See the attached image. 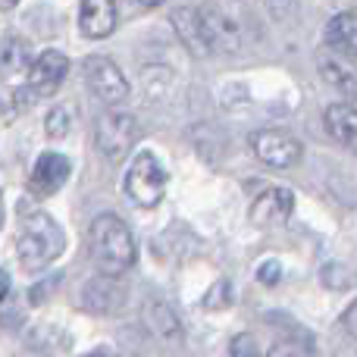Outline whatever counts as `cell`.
Here are the masks:
<instances>
[{"label": "cell", "mask_w": 357, "mask_h": 357, "mask_svg": "<svg viewBox=\"0 0 357 357\" xmlns=\"http://www.w3.org/2000/svg\"><path fill=\"white\" fill-rule=\"evenodd\" d=\"M88 251L100 276H116L135 264V238L116 213H100L88 229Z\"/></svg>", "instance_id": "cell-1"}, {"label": "cell", "mask_w": 357, "mask_h": 357, "mask_svg": "<svg viewBox=\"0 0 357 357\" xmlns=\"http://www.w3.org/2000/svg\"><path fill=\"white\" fill-rule=\"evenodd\" d=\"M66 248V235L56 226L54 216L47 213H31L29 220L22 222L16 238V257L22 264V270L38 273L44 266H50Z\"/></svg>", "instance_id": "cell-2"}, {"label": "cell", "mask_w": 357, "mask_h": 357, "mask_svg": "<svg viewBox=\"0 0 357 357\" xmlns=\"http://www.w3.org/2000/svg\"><path fill=\"white\" fill-rule=\"evenodd\" d=\"M201 22H204V35H207V44H210V54L213 50L241 54L251 44V22L229 3L201 6Z\"/></svg>", "instance_id": "cell-3"}, {"label": "cell", "mask_w": 357, "mask_h": 357, "mask_svg": "<svg viewBox=\"0 0 357 357\" xmlns=\"http://www.w3.org/2000/svg\"><path fill=\"white\" fill-rule=\"evenodd\" d=\"M138 142V123L126 110H107L94 123V144L110 163H119L132 154Z\"/></svg>", "instance_id": "cell-4"}, {"label": "cell", "mask_w": 357, "mask_h": 357, "mask_svg": "<svg viewBox=\"0 0 357 357\" xmlns=\"http://www.w3.org/2000/svg\"><path fill=\"white\" fill-rule=\"evenodd\" d=\"M126 195L132 197V204H138L144 210L157 207L163 201V195H167V169L151 151H142L132 160L129 173H126Z\"/></svg>", "instance_id": "cell-5"}, {"label": "cell", "mask_w": 357, "mask_h": 357, "mask_svg": "<svg viewBox=\"0 0 357 357\" xmlns=\"http://www.w3.org/2000/svg\"><path fill=\"white\" fill-rule=\"evenodd\" d=\"M251 151L264 167L273 169H295L304 157V148L295 135L282 129H260L251 135Z\"/></svg>", "instance_id": "cell-6"}, {"label": "cell", "mask_w": 357, "mask_h": 357, "mask_svg": "<svg viewBox=\"0 0 357 357\" xmlns=\"http://www.w3.org/2000/svg\"><path fill=\"white\" fill-rule=\"evenodd\" d=\"M85 82L98 100H104L110 110H116L129 98V79L110 56H88L85 60Z\"/></svg>", "instance_id": "cell-7"}, {"label": "cell", "mask_w": 357, "mask_h": 357, "mask_svg": "<svg viewBox=\"0 0 357 357\" xmlns=\"http://www.w3.org/2000/svg\"><path fill=\"white\" fill-rule=\"evenodd\" d=\"M66 73H69V60L60 54V50H44L41 56H35L29 66V82H25V91L31 94L35 100L41 98H50L56 94V88L66 82Z\"/></svg>", "instance_id": "cell-8"}, {"label": "cell", "mask_w": 357, "mask_h": 357, "mask_svg": "<svg viewBox=\"0 0 357 357\" xmlns=\"http://www.w3.org/2000/svg\"><path fill=\"white\" fill-rule=\"evenodd\" d=\"M126 285L123 279L116 276H94L88 279L85 285H82V295H79V304L82 310H88V314H116L119 307L126 304Z\"/></svg>", "instance_id": "cell-9"}, {"label": "cell", "mask_w": 357, "mask_h": 357, "mask_svg": "<svg viewBox=\"0 0 357 357\" xmlns=\"http://www.w3.org/2000/svg\"><path fill=\"white\" fill-rule=\"evenodd\" d=\"M291 210H295V195L289 188L273 185V188H264L254 197L248 216H251L254 226H279L291 216Z\"/></svg>", "instance_id": "cell-10"}, {"label": "cell", "mask_w": 357, "mask_h": 357, "mask_svg": "<svg viewBox=\"0 0 357 357\" xmlns=\"http://www.w3.org/2000/svg\"><path fill=\"white\" fill-rule=\"evenodd\" d=\"M69 160L63 154H54V151H47V154H41L35 160V169H31L29 176V191L35 197H50L56 195V191L66 185L69 178Z\"/></svg>", "instance_id": "cell-11"}, {"label": "cell", "mask_w": 357, "mask_h": 357, "mask_svg": "<svg viewBox=\"0 0 357 357\" xmlns=\"http://www.w3.org/2000/svg\"><path fill=\"white\" fill-rule=\"evenodd\" d=\"M116 25H119V10L110 0H85L79 6V29L85 38L100 41V38L113 35Z\"/></svg>", "instance_id": "cell-12"}, {"label": "cell", "mask_w": 357, "mask_h": 357, "mask_svg": "<svg viewBox=\"0 0 357 357\" xmlns=\"http://www.w3.org/2000/svg\"><path fill=\"white\" fill-rule=\"evenodd\" d=\"M323 126H326L333 142H339L345 151L357 154V107H351L348 100L329 104L326 113H323Z\"/></svg>", "instance_id": "cell-13"}, {"label": "cell", "mask_w": 357, "mask_h": 357, "mask_svg": "<svg viewBox=\"0 0 357 357\" xmlns=\"http://www.w3.org/2000/svg\"><path fill=\"white\" fill-rule=\"evenodd\" d=\"M173 29H176L178 41L188 47V54H195V56L210 54V44H207L204 22H201V6H176L173 10Z\"/></svg>", "instance_id": "cell-14"}, {"label": "cell", "mask_w": 357, "mask_h": 357, "mask_svg": "<svg viewBox=\"0 0 357 357\" xmlns=\"http://www.w3.org/2000/svg\"><path fill=\"white\" fill-rule=\"evenodd\" d=\"M326 47L342 60H357V13H335L329 19Z\"/></svg>", "instance_id": "cell-15"}, {"label": "cell", "mask_w": 357, "mask_h": 357, "mask_svg": "<svg viewBox=\"0 0 357 357\" xmlns=\"http://www.w3.org/2000/svg\"><path fill=\"white\" fill-rule=\"evenodd\" d=\"M31 66V47L22 38H0V79L29 73Z\"/></svg>", "instance_id": "cell-16"}, {"label": "cell", "mask_w": 357, "mask_h": 357, "mask_svg": "<svg viewBox=\"0 0 357 357\" xmlns=\"http://www.w3.org/2000/svg\"><path fill=\"white\" fill-rule=\"evenodd\" d=\"M320 69H323V79L342 91V98H357V73L348 66L342 56H333V54H320Z\"/></svg>", "instance_id": "cell-17"}, {"label": "cell", "mask_w": 357, "mask_h": 357, "mask_svg": "<svg viewBox=\"0 0 357 357\" xmlns=\"http://www.w3.org/2000/svg\"><path fill=\"white\" fill-rule=\"evenodd\" d=\"M266 357H314V339L304 329H291L282 339H276V345L266 351Z\"/></svg>", "instance_id": "cell-18"}, {"label": "cell", "mask_w": 357, "mask_h": 357, "mask_svg": "<svg viewBox=\"0 0 357 357\" xmlns=\"http://www.w3.org/2000/svg\"><path fill=\"white\" fill-rule=\"evenodd\" d=\"M148 320H151V329H154L160 339H178L182 335V323H178L176 310L167 307V304H151L148 307Z\"/></svg>", "instance_id": "cell-19"}, {"label": "cell", "mask_w": 357, "mask_h": 357, "mask_svg": "<svg viewBox=\"0 0 357 357\" xmlns=\"http://www.w3.org/2000/svg\"><path fill=\"white\" fill-rule=\"evenodd\" d=\"M69 129H73V110L69 107H54V110L47 113V119H44V132H47L50 138H66Z\"/></svg>", "instance_id": "cell-20"}, {"label": "cell", "mask_w": 357, "mask_h": 357, "mask_svg": "<svg viewBox=\"0 0 357 357\" xmlns=\"http://www.w3.org/2000/svg\"><path fill=\"white\" fill-rule=\"evenodd\" d=\"M232 357H266V348L260 345V339L254 333H241L232 339Z\"/></svg>", "instance_id": "cell-21"}, {"label": "cell", "mask_w": 357, "mask_h": 357, "mask_svg": "<svg viewBox=\"0 0 357 357\" xmlns=\"http://www.w3.org/2000/svg\"><path fill=\"white\" fill-rule=\"evenodd\" d=\"M279 270H282V266H279L276 260H270V264H260L257 279H260L264 285H276V282H279Z\"/></svg>", "instance_id": "cell-22"}, {"label": "cell", "mask_w": 357, "mask_h": 357, "mask_svg": "<svg viewBox=\"0 0 357 357\" xmlns=\"http://www.w3.org/2000/svg\"><path fill=\"white\" fill-rule=\"evenodd\" d=\"M342 329H345L351 339H357V298L348 304V310L342 314Z\"/></svg>", "instance_id": "cell-23"}, {"label": "cell", "mask_w": 357, "mask_h": 357, "mask_svg": "<svg viewBox=\"0 0 357 357\" xmlns=\"http://www.w3.org/2000/svg\"><path fill=\"white\" fill-rule=\"evenodd\" d=\"M6 295H10V273L0 270V304H3Z\"/></svg>", "instance_id": "cell-24"}, {"label": "cell", "mask_w": 357, "mask_h": 357, "mask_svg": "<svg viewBox=\"0 0 357 357\" xmlns=\"http://www.w3.org/2000/svg\"><path fill=\"white\" fill-rule=\"evenodd\" d=\"M85 357H119V354L107 351V348H98V351H91V354H85Z\"/></svg>", "instance_id": "cell-25"}, {"label": "cell", "mask_w": 357, "mask_h": 357, "mask_svg": "<svg viewBox=\"0 0 357 357\" xmlns=\"http://www.w3.org/2000/svg\"><path fill=\"white\" fill-rule=\"evenodd\" d=\"M0 222H3V201H0Z\"/></svg>", "instance_id": "cell-26"}]
</instances>
